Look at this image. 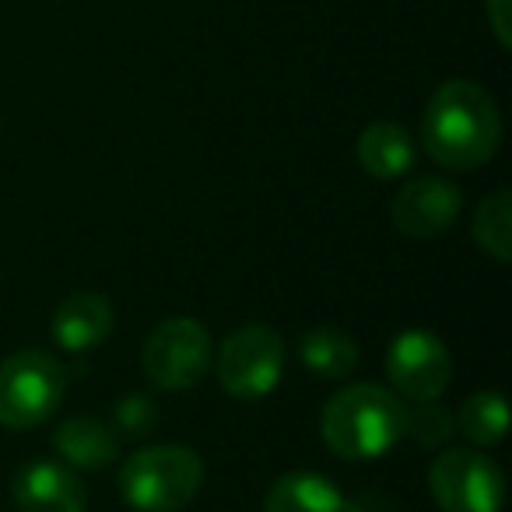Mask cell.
I'll return each mask as SVG.
<instances>
[{
  "instance_id": "6",
  "label": "cell",
  "mask_w": 512,
  "mask_h": 512,
  "mask_svg": "<svg viewBox=\"0 0 512 512\" xmlns=\"http://www.w3.org/2000/svg\"><path fill=\"white\" fill-rule=\"evenodd\" d=\"M214 344L211 334L200 320L193 316H169L148 334L141 348L144 376L158 390H190L211 369Z\"/></svg>"
},
{
  "instance_id": "18",
  "label": "cell",
  "mask_w": 512,
  "mask_h": 512,
  "mask_svg": "<svg viewBox=\"0 0 512 512\" xmlns=\"http://www.w3.org/2000/svg\"><path fill=\"white\" fill-rule=\"evenodd\" d=\"M456 432V414L446 411L439 400H425V404L407 407V432L418 446H442L449 435Z\"/></svg>"
},
{
  "instance_id": "12",
  "label": "cell",
  "mask_w": 512,
  "mask_h": 512,
  "mask_svg": "<svg viewBox=\"0 0 512 512\" xmlns=\"http://www.w3.org/2000/svg\"><path fill=\"white\" fill-rule=\"evenodd\" d=\"M53 449L71 470H106L120 453V439L106 421L78 414L53 432Z\"/></svg>"
},
{
  "instance_id": "14",
  "label": "cell",
  "mask_w": 512,
  "mask_h": 512,
  "mask_svg": "<svg viewBox=\"0 0 512 512\" xmlns=\"http://www.w3.org/2000/svg\"><path fill=\"white\" fill-rule=\"evenodd\" d=\"M358 162L372 179H400L414 165V141L400 123L376 120L358 134Z\"/></svg>"
},
{
  "instance_id": "13",
  "label": "cell",
  "mask_w": 512,
  "mask_h": 512,
  "mask_svg": "<svg viewBox=\"0 0 512 512\" xmlns=\"http://www.w3.org/2000/svg\"><path fill=\"white\" fill-rule=\"evenodd\" d=\"M264 512H348V498L327 474L292 470L267 488Z\"/></svg>"
},
{
  "instance_id": "2",
  "label": "cell",
  "mask_w": 512,
  "mask_h": 512,
  "mask_svg": "<svg viewBox=\"0 0 512 512\" xmlns=\"http://www.w3.org/2000/svg\"><path fill=\"white\" fill-rule=\"evenodd\" d=\"M407 432V404L379 383H348L327 400L320 435L330 453L351 463L379 460Z\"/></svg>"
},
{
  "instance_id": "17",
  "label": "cell",
  "mask_w": 512,
  "mask_h": 512,
  "mask_svg": "<svg viewBox=\"0 0 512 512\" xmlns=\"http://www.w3.org/2000/svg\"><path fill=\"white\" fill-rule=\"evenodd\" d=\"M474 242L498 264L512 260V193L498 190L477 204L474 214Z\"/></svg>"
},
{
  "instance_id": "1",
  "label": "cell",
  "mask_w": 512,
  "mask_h": 512,
  "mask_svg": "<svg viewBox=\"0 0 512 512\" xmlns=\"http://www.w3.org/2000/svg\"><path fill=\"white\" fill-rule=\"evenodd\" d=\"M421 141L428 155L446 169H481L484 162L495 158L502 144V116H498L495 99L474 81H446L428 99Z\"/></svg>"
},
{
  "instance_id": "4",
  "label": "cell",
  "mask_w": 512,
  "mask_h": 512,
  "mask_svg": "<svg viewBox=\"0 0 512 512\" xmlns=\"http://www.w3.org/2000/svg\"><path fill=\"white\" fill-rule=\"evenodd\" d=\"M67 393V372L53 355L36 348L0 362V428L29 432L57 414Z\"/></svg>"
},
{
  "instance_id": "9",
  "label": "cell",
  "mask_w": 512,
  "mask_h": 512,
  "mask_svg": "<svg viewBox=\"0 0 512 512\" xmlns=\"http://www.w3.org/2000/svg\"><path fill=\"white\" fill-rule=\"evenodd\" d=\"M463 207V193L456 183L442 176L407 179L397 190L390 207L393 228L407 239H435L456 225Z\"/></svg>"
},
{
  "instance_id": "7",
  "label": "cell",
  "mask_w": 512,
  "mask_h": 512,
  "mask_svg": "<svg viewBox=\"0 0 512 512\" xmlns=\"http://www.w3.org/2000/svg\"><path fill=\"white\" fill-rule=\"evenodd\" d=\"M428 491L442 512H502L505 474L477 449H446L428 467Z\"/></svg>"
},
{
  "instance_id": "3",
  "label": "cell",
  "mask_w": 512,
  "mask_h": 512,
  "mask_svg": "<svg viewBox=\"0 0 512 512\" xmlns=\"http://www.w3.org/2000/svg\"><path fill=\"white\" fill-rule=\"evenodd\" d=\"M204 488V460L190 446H144L120 467V495L134 512H179Z\"/></svg>"
},
{
  "instance_id": "15",
  "label": "cell",
  "mask_w": 512,
  "mask_h": 512,
  "mask_svg": "<svg viewBox=\"0 0 512 512\" xmlns=\"http://www.w3.org/2000/svg\"><path fill=\"white\" fill-rule=\"evenodd\" d=\"M299 358L316 379H344L358 369V344L334 327H313L299 341Z\"/></svg>"
},
{
  "instance_id": "8",
  "label": "cell",
  "mask_w": 512,
  "mask_h": 512,
  "mask_svg": "<svg viewBox=\"0 0 512 512\" xmlns=\"http://www.w3.org/2000/svg\"><path fill=\"white\" fill-rule=\"evenodd\" d=\"M386 376L397 397L411 404L439 400L453 376V358L449 348L432 334V330H404L393 337L386 351Z\"/></svg>"
},
{
  "instance_id": "11",
  "label": "cell",
  "mask_w": 512,
  "mask_h": 512,
  "mask_svg": "<svg viewBox=\"0 0 512 512\" xmlns=\"http://www.w3.org/2000/svg\"><path fill=\"white\" fill-rule=\"evenodd\" d=\"M113 302L99 292H74L53 313V344L71 355H85L106 344V337L113 334Z\"/></svg>"
},
{
  "instance_id": "16",
  "label": "cell",
  "mask_w": 512,
  "mask_h": 512,
  "mask_svg": "<svg viewBox=\"0 0 512 512\" xmlns=\"http://www.w3.org/2000/svg\"><path fill=\"white\" fill-rule=\"evenodd\" d=\"M456 428L467 442L474 446H498L505 439V428H509V407H505V397L495 390H481L470 393L463 400L460 414H456Z\"/></svg>"
},
{
  "instance_id": "20",
  "label": "cell",
  "mask_w": 512,
  "mask_h": 512,
  "mask_svg": "<svg viewBox=\"0 0 512 512\" xmlns=\"http://www.w3.org/2000/svg\"><path fill=\"white\" fill-rule=\"evenodd\" d=\"M484 18H488L491 32H495L498 46L509 50L512 46V32H509V22H512V0H484Z\"/></svg>"
},
{
  "instance_id": "19",
  "label": "cell",
  "mask_w": 512,
  "mask_h": 512,
  "mask_svg": "<svg viewBox=\"0 0 512 512\" xmlns=\"http://www.w3.org/2000/svg\"><path fill=\"white\" fill-rule=\"evenodd\" d=\"M158 421V407L151 397H141V393H134V397L120 400V407H116V439H141L144 432H151Z\"/></svg>"
},
{
  "instance_id": "5",
  "label": "cell",
  "mask_w": 512,
  "mask_h": 512,
  "mask_svg": "<svg viewBox=\"0 0 512 512\" xmlns=\"http://www.w3.org/2000/svg\"><path fill=\"white\" fill-rule=\"evenodd\" d=\"M285 372V341L267 323H249L228 334L218 348V383L228 397L264 400L278 390Z\"/></svg>"
},
{
  "instance_id": "10",
  "label": "cell",
  "mask_w": 512,
  "mask_h": 512,
  "mask_svg": "<svg viewBox=\"0 0 512 512\" xmlns=\"http://www.w3.org/2000/svg\"><path fill=\"white\" fill-rule=\"evenodd\" d=\"M18 512H85L88 509V488L60 460H32L11 481Z\"/></svg>"
}]
</instances>
